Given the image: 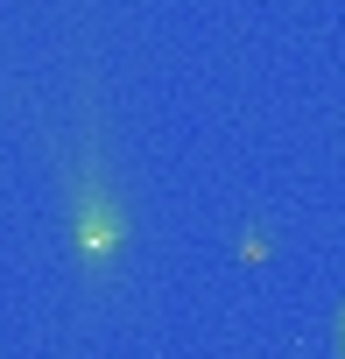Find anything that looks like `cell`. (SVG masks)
<instances>
[{"label": "cell", "instance_id": "obj_1", "mask_svg": "<svg viewBox=\"0 0 345 359\" xmlns=\"http://www.w3.org/2000/svg\"><path fill=\"white\" fill-rule=\"evenodd\" d=\"M338 359H345V317H338Z\"/></svg>", "mask_w": 345, "mask_h": 359}]
</instances>
